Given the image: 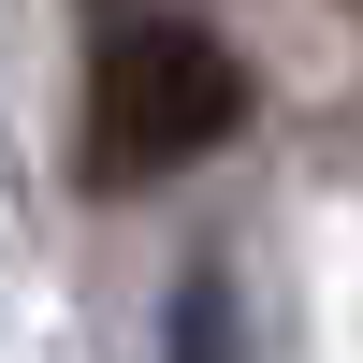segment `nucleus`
Listing matches in <instances>:
<instances>
[{"label":"nucleus","mask_w":363,"mask_h":363,"mask_svg":"<svg viewBox=\"0 0 363 363\" xmlns=\"http://www.w3.org/2000/svg\"><path fill=\"white\" fill-rule=\"evenodd\" d=\"M247 131V58L189 15H131L87 58V174L102 189H145V174H189Z\"/></svg>","instance_id":"nucleus-1"}]
</instances>
